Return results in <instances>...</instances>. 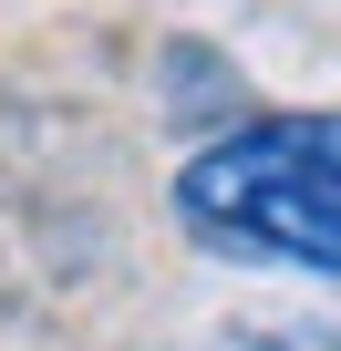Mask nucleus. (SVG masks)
Instances as JSON below:
<instances>
[{
  "instance_id": "obj_1",
  "label": "nucleus",
  "mask_w": 341,
  "mask_h": 351,
  "mask_svg": "<svg viewBox=\"0 0 341 351\" xmlns=\"http://www.w3.org/2000/svg\"><path fill=\"white\" fill-rule=\"evenodd\" d=\"M176 228L248 269L341 279V114H248L176 165Z\"/></svg>"
},
{
  "instance_id": "obj_2",
  "label": "nucleus",
  "mask_w": 341,
  "mask_h": 351,
  "mask_svg": "<svg viewBox=\"0 0 341 351\" xmlns=\"http://www.w3.org/2000/svg\"><path fill=\"white\" fill-rule=\"evenodd\" d=\"M228 351H341V330H248Z\"/></svg>"
}]
</instances>
